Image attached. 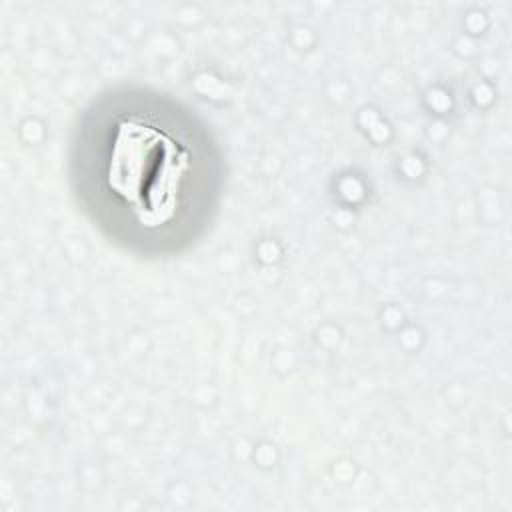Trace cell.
Listing matches in <instances>:
<instances>
[{
    "label": "cell",
    "instance_id": "obj_1",
    "mask_svg": "<svg viewBox=\"0 0 512 512\" xmlns=\"http://www.w3.org/2000/svg\"><path fill=\"white\" fill-rule=\"evenodd\" d=\"M184 170L186 154L164 132L134 120L120 124L108 182L146 226H156L172 214Z\"/></svg>",
    "mask_w": 512,
    "mask_h": 512
}]
</instances>
